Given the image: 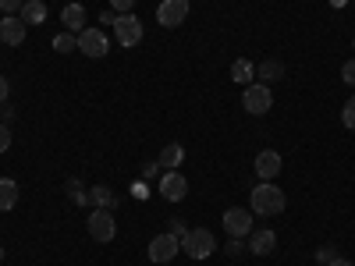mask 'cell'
<instances>
[{"instance_id":"d4e9b609","label":"cell","mask_w":355,"mask_h":266,"mask_svg":"<svg viewBox=\"0 0 355 266\" xmlns=\"http://www.w3.org/2000/svg\"><path fill=\"white\" fill-rule=\"evenodd\" d=\"M132 8H135V0H110V11L114 15H128Z\"/></svg>"},{"instance_id":"9a60e30c","label":"cell","mask_w":355,"mask_h":266,"mask_svg":"<svg viewBox=\"0 0 355 266\" xmlns=\"http://www.w3.org/2000/svg\"><path fill=\"white\" fill-rule=\"evenodd\" d=\"M18 18H21L25 25H43V21H46V4H43V0H25L21 11H18Z\"/></svg>"},{"instance_id":"f1b7e54d","label":"cell","mask_w":355,"mask_h":266,"mask_svg":"<svg viewBox=\"0 0 355 266\" xmlns=\"http://www.w3.org/2000/svg\"><path fill=\"white\" fill-rule=\"evenodd\" d=\"M341 78H345L348 85H355V57H352V61H345V68H341Z\"/></svg>"},{"instance_id":"f546056e","label":"cell","mask_w":355,"mask_h":266,"mask_svg":"<svg viewBox=\"0 0 355 266\" xmlns=\"http://www.w3.org/2000/svg\"><path fill=\"white\" fill-rule=\"evenodd\" d=\"M8 96H11V82L0 75V103H8Z\"/></svg>"},{"instance_id":"1f68e13d","label":"cell","mask_w":355,"mask_h":266,"mask_svg":"<svg viewBox=\"0 0 355 266\" xmlns=\"http://www.w3.org/2000/svg\"><path fill=\"white\" fill-rule=\"evenodd\" d=\"M157 170H160V163H146V167H142V177H153Z\"/></svg>"},{"instance_id":"4dcf8cb0","label":"cell","mask_w":355,"mask_h":266,"mask_svg":"<svg viewBox=\"0 0 355 266\" xmlns=\"http://www.w3.org/2000/svg\"><path fill=\"white\" fill-rule=\"evenodd\" d=\"M8 145H11V132L0 125V153H8Z\"/></svg>"},{"instance_id":"5bb4252c","label":"cell","mask_w":355,"mask_h":266,"mask_svg":"<svg viewBox=\"0 0 355 266\" xmlns=\"http://www.w3.org/2000/svg\"><path fill=\"white\" fill-rule=\"evenodd\" d=\"M61 21H64V28L71 36H78L82 28H85V8L82 4H68L64 11H61Z\"/></svg>"},{"instance_id":"ba28073f","label":"cell","mask_w":355,"mask_h":266,"mask_svg":"<svg viewBox=\"0 0 355 266\" xmlns=\"http://www.w3.org/2000/svg\"><path fill=\"white\" fill-rule=\"evenodd\" d=\"M160 195H164L167 202H182V199L189 195V181L182 177V170H167V174L160 177Z\"/></svg>"},{"instance_id":"3957f363","label":"cell","mask_w":355,"mask_h":266,"mask_svg":"<svg viewBox=\"0 0 355 266\" xmlns=\"http://www.w3.org/2000/svg\"><path fill=\"white\" fill-rule=\"evenodd\" d=\"M242 107L249 110V114H266L274 107V93H270V85H263V82H252V85H245V93H242Z\"/></svg>"},{"instance_id":"e0dca14e","label":"cell","mask_w":355,"mask_h":266,"mask_svg":"<svg viewBox=\"0 0 355 266\" xmlns=\"http://www.w3.org/2000/svg\"><path fill=\"white\" fill-rule=\"evenodd\" d=\"M182 160H185V150H182V145H178V142H171V145H164V153H160V167H167V170H178V167H182Z\"/></svg>"},{"instance_id":"6da1fadb","label":"cell","mask_w":355,"mask_h":266,"mask_svg":"<svg viewBox=\"0 0 355 266\" xmlns=\"http://www.w3.org/2000/svg\"><path fill=\"white\" fill-rule=\"evenodd\" d=\"M249 202H252V213L259 217H274V213H284V192L270 181H259L252 192H249Z\"/></svg>"},{"instance_id":"2e32d148","label":"cell","mask_w":355,"mask_h":266,"mask_svg":"<svg viewBox=\"0 0 355 266\" xmlns=\"http://www.w3.org/2000/svg\"><path fill=\"white\" fill-rule=\"evenodd\" d=\"M18 202V181H11V177H0V213L15 210Z\"/></svg>"},{"instance_id":"ffe728a7","label":"cell","mask_w":355,"mask_h":266,"mask_svg":"<svg viewBox=\"0 0 355 266\" xmlns=\"http://www.w3.org/2000/svg\"><path fill=\"white\" fill-rule=\"evenodd\" d=\"M64 192H68V199H71V202H78V206H85V202H89V192H85V185L78 181V177H68V181H64Z\"/></svg>"},{"instance_id":"9c48e42d","label":"cell","mask_w":355,"mask_h":266,"mask_svg":"<svg viewBox=\"0 0 355 266\" xmlns=\"http://www.w3.org/2000/svg\"><path fill=\"white\" fill-rule=\"evenodd\" d=\"M224 231L231 234V238H245V234L252 231V210H227L224 213Z\"/></svg>"},{"instance_id":"5b68a950","label":"cell","mask_w":355,"mask_h":266,"mask_svg":"<svg viewBox=\"0 0 355 266\" xmlns=\"http://www.w3.org/2000/svg\"><path fill=\"white\" fill-rule=\"evenodd\" d=\"M89 234H93V242H114V234H117V220H114V213L110 210H96L89 213Z\"/></svg>"},{"instance_id":"8992f818","label":"cell","mask_w":355,"mask_h":266,"mask_svg":"<svg viewBox=\"0 0 355 266\" xmlns=\"http://www.w3.org/2000/svg\"><path fill=\"white\" fill-rule=\"evenodd\" d=\"M178 249H182V238L178 234H157V238L150 242V263H157V266H164V263H171L174 256H178Z\"/></svg>"},{"instance_id":"8d00e7d4","label":"cell","mask_w":355,"mask_h":266,"mask_svg":"<svg viewBox=\"0 0 355 266\" xmlns=\"http://www.w3.org/2000/svg\"><path fill=\"white\" fill-rule=\"evenodd\" d=\"M352 46H355V39H352Z\"/></svg>"},{"instance_id":"7402d4cb","label":"cell","mask_w":355,"mask_h":266,"mask_svg":"<svg viewBox=\"0 0 355 266\" xmlns=\"http://www.w3.org/2000/svg\"><path fill=\"white\" fill-rule=\"evenodd\" d=\"M53 50L57 53H71V50H78V36H71V33H61L53 39Z\"/></svg>"},{"instance_id":"603a6c76","label":"cell","mask_w":355,"mask_h":266,"mask_svg":"<svg viewBox=\"0 0 355 266\" xmlns=\"http://www.w3.org/2000/svg\"><path fill=\"white\" fill-rule=\"evenodd\" d=\"M341 121H345V128H352V132H355V96L345 103V110H341Z\"/></svg>"},{"instance_id":"44dd1931","label":"cell","mask_w":355,"mask_h":266,"mask_svg":"<svg viewBox=\"0 0 355 266\" xmlns=\"http://www.w3.org/2000/svg\"><path fill=\"white\" fill-rule=\"evenodd\" d=\"M259 78H263V85L284 78V64H281V61H263V64H259Z\"/></svg>"},{"instance_id":"52a82bcc","label":"cell","mask_w":355,"mask_h":266,"mask_svg":"<svg viewBox=\"0 0 355 266\" xmlns=\"http://www.w3.org/2000/svg\"><path fill=\"white\" fill-rule=\"evenodd\" d=\"M189 18V0H160V8H157V21L164 28H178Z\"/></svg>"},{"instance_id":"d590c367","label":"cell","mask_w":355,"mask_h":266,"mask_svg":"<svg viewBox=\"0 0 355 266\" xmlns=\"http://www.w3.org/2000/svg\"><path fill=\"white\" fill-rule=\"evenodd\" d=\"M0 256H4V249H0Z\"/></svg>"},{"instance_id":"8fae6325","label":"cell","mask_w":355,"mask_h":266,"mask_svg":"<svg viewBox=\"0 0 355 266\" xmlns=\"http://www.w3.org/2000/svg\"><path fill=\"white\" fill-rule=\"evenodd\" d=\"M25 33H28V25L18 15H4V21H0V39H4L8 46H21Z\"/></svg>"},{"instance_id":"d6a6232c","label":"cell","mask_w":355,"mask_h":266,"mask_svg":"<svg viewBox=\"0 0 355 266\" xmlns=\"http://www.w3.org/2000/svg\"><path fill=\"white\" fill-rule=\"evenodd\" d=\"M132 195H135V199H146V195H150V192H146V185H142V181H139V185H135V188H132Z\"/></svg>"},{"instance_id":"30bf717a","label":"cell","mask_w":355,"mask_h":266,"mask_svg":"<svg viewBox=\"0 0 355 266\" xmlns=\"http://www.w3.org/2000/svg\"><path fill=\"white\" fill-rule=\"evenodd\" d=\"M107 36L100 33V28H82L78 33V50L85 53V57H107Z\"/></svg>"},{"instance_id":"d6986e66","label":"cell","mask_w":355,"mask_h":266,"mask_svg":"<svg viewBox=\"0 0 355 266\" xmlns=\"http://www.w3.org/2000/svg\"><path fill=\"white\" fill-rule=\"evenodd\" d=\"M89 202H93V206H100V210H114L117 195H114L107 185H93V188H89Z\"/></svg>"},{"instance_id":"484cf974","label":"cell","mask_w":355,"mask_h":266,"mask_svg":"<svg viewBox=\"0 0 355 266\" xmlns=\"http://www.w3.org/2000/svg\"><path fill=\"white\" fill-rule=\"evenodd\" d=\"M21 4H25V0H0V11H4V15H18Z\"/></svg>"},{"instance_id":"277c9868","label":"cell","mask_w":355,"mask_h":266,"mask_svg":"<svg viewBox=\"0 0 355 266\" xmlns=\"http://www.w3.org/2000/svg\"><path fill=\"white\" fill-rule=\"evenodd\" d=\"M114 36H117V43H121L125 50L128 46H139L142 43V21L128 11V15H117L114 18Z\"/></svg>"},{"instance_id":"7c38bea8","label":"cell","mask_w":355,"mask_h":266,"mask_svg":"<svg viewBox=\"0 0 355 266\" xmlns=\"http://www.w3.org/2000/svg\"><path fill=\"white\" fill-rule=\"evenodd\" d=\"M252 256H270L274 249H277V234L274 231H249V245H245Z\"/></svg>"},{"instance_id":"cb8c5ba5","label":"cell","mask_w":355,"mask_h":266,"mask_svg":"<svg viewBox=\"0 0 355 266\" xmlns=\"http://www.w3.org/2000/svg\"><path fill=\"white\" fill-rule=\"evenodd\" d=\"M331 259H338V249H334V245H323V249H316V263L327 266Z\"/></svg>"},{"instance_id":"e575fe53","label":"cell","mask_w":355,"mask_h":266,"mask_svg":"<svg viewBox=\"0 0 355 266\" xmlns=\"http://www.w3.org/2000/svg\"><path fill=\"white\" fill-rule=\"evenodd\" d=\"M331 4H334V8H345V4H348V0H331Z\"/></svg>"},{"instance_id":"7a4b0ae2","label":"cell","mask_w":355,"mask_h":266,"mask_svg":"<svg viewBox=\"0 0 355 266\" xmlns=\"http://www.w3.org/2000/svg\"><path fill=\"white\" fill-rule=\"evenodd\" d=\"M214 249H217V242L206 227H189V234L182 238V252L192 256V259H210Z\"/></svg>"},{"instance_id":"4316f807","label":"cell","mask_w":355,"mask_h":266,"mask_svg":"<svg viewBox=\"0 0 355 266\" xmlns=\"http://www.w3.org/2000/svg\"><path fill=\"white\" fill-rule=\"evenodd\" d=\"M224 252H227L231 259H234V256H242V252H245V245H242V238H231V242L224 245Z\"/></svg>"},{"instance_id":"83f0119b","label":"cell","mask_w":355,"mask_h":266,"mask_svg":"<svg viewBox=\"0 0 355 266\" xmlns=\"http://www.w3.org/2000/svg\"><path fill=\"white\" fill-rule=\"evenodd\" d=\"M167 231H171V234H178V238H185V234H189V227H185L182 220H178V217H174V220H167Z\"/></svg>"},{"instance_id":"836d02e7","label":"cell","mask_w":355,"mask_h":266,"mask_svg":"<svg viewBox=\"0 0 355 266\" xmlns=\"http://www.w3.org/2000/svg\"><path fill=\"white\" fill-rule=\"evenodd\" d=\"M327 266H352V263H348V259H341V256H338V259H331V263H327Z\"/></svg>"},{"instance_id":"4fadbf2b","label":"cell","mask_w":355,"mask_h":266,"mask_svg":"<svg viewBox=\"0 0 355 266\" xmlns=\"http://www.w3.org/2000/svg\"><path fill=\"white\" fill-rule=\"evenodd\" d=\"M256 174H259V181H270V177H277V174H281V153L263 150V153L256 157Z\"/></svg>"},{"instance_id":"ac0fdd59","label":"cell","mask_w":355,"mask_h":266,"mask_svg":"<svg viewBox=\"0 0 355 266\" xmlns=\"http://www.w3.org/2000/svg\"><path fill=\"white\" fill-rule=\"evenodd\" d=\"M252 75H256V64L245 61V57H239V61L231 64V78L239 82V85H252Z\"/></svg>"}]
</instances>
